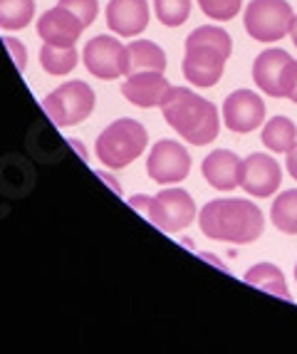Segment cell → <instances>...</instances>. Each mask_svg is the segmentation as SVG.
<instances>
[{
	"label": "cell",
	"instance_id": "6da1fadb",
	"mask_svg": "<svg viewBox=\"0 0 297 354\" xmlns=\"http://www.w3.org/2000/svg\"><path fill=\"white\" fill-rule=\"evenodd\" d=\"M198 225L208 241L250 245L262 236L265 216L248 198H213L198 211Z\"/></svg>",
	"mask_w": 297,
	"mask_h": 354
},
{
	"label": "cell",
	"instance_id": "7a4b0ae2",
	"mask_svg": "<svg viewBox=\"0 0 297 354\" xmlns=\"http://www.w3.org/2000/svg\"><path fill=\"white\" fill-rule=\"evenodd\" d=\"M166 124L176 131L184 142L193 147H206L215 142L220 129L218 109L208 100L191 92L189 87H169L159 104Z\"/></svg>",
	"mask_w": 297,
	"mask_h": 354
},
{
	"label": "cell",
	"instance_id": "3957f363",
	"mask_svg": "<svg viewBox=\"0 0 297 354\" xmlns=\"http://www.w3.org/2000/svg\"><path fill=\"white\" fill-rule=\"evenodd\" d=\"M233 53V40L226 30L218 25H201L186 37L184 72L186 82L196 84V87H213L220 82L226 62Z\"/></svg>",
	"mask_w": 297,
	"mask_h": 354
},
{
	"label": "cell",
	"instance_id": "277c9868",
	"mask_svg": "<svg viewBox=\"0 0 297 354\" xmlns=\"http://www.w3.org/2000/svg\"><path fill=\"white\" fill-rule=\"evenodd\" d=\"M129 206L164 233H178L196 221V203L184 189H164L156 196L137 194L129 198Z\"/></svg>",
	"mask_w": 297,
	"mask_h": 354
},
{
	"label": "cell",
	"instance_id": "5b68a950",
	"mask_svg": "<svg viewBox=\"0 0 297 354\" xmlns=\"http://www.w3.org/2000/svg\"><path fill=\"white\" fill-rule=\"evenodd\" d=\"M148 144L144 124L137 119H117L97 136L95 151L97 159L109 169H124L131 161H137Z\"/></svg>",
	"mask_w": 297,
	"mask_h": 354
},
{
	"label": "cell",
	"instance_id": "8992f818",
	"mask_svg": "<svg viewBox=\"0 0 297 354\" xmlns=\"http://www.w3.org/2000/svg\"><path fill=\"white\" fill-rule=\"evenodd\" d=\"M95 89L82 80H72L52 89L42 100V109L50 117V122H55V127H75L82 124L95 112Z\"/></svg>",
	"mask_w": 297,
	"mask_h": 354
},
{
	"label": "cell",
	"instance_id": "52a82bcc",
	"mask_svg": "<svg viewBox=\"0 0 297 354\" xmlns=\"http://www.w3.org/2000/svg\"><path fill=\"white\" fill-rule=\"evenodd\" d=\"M295 15L287 0H250L243 12V25L256 42H278L292 30Z\"/></svg>",
	"mask_w": 297,
	"mask_h": 354
},
{
	"label": "cell",
	"instance_id": "ba28073f",
	"mask_svg": "<svg viewBox=\"0 0 297 354\" xmlns=\"http://www.w3.org/2000/svg\"><path fill=\"white\" fill-rule=\"evenodd\" d=\"M297 77V59L282 48H267L253 62V82L275 100H287Z\"/></svg>",
	"mask_w": 297,
	"mask_h": 354
},
{
	"label": "cell",
	"instance_id": "9c48e42d",
	"mask_svg": "<svg viewBox=\"0 0 297 354\" xmlns=\"http://www.w3.org/2000/svg\"><path fill=\"white\" fill-rule=\"evenodd\" d=\"M84 67L89 75L99 77V80H117L124 77L129 70V55H126V45L112 35H97L84 45Z\"/></svg>",
	"mask_w": 297,
	"mask_h": 354
},
{
	"label": "cell",
	"instance_id": "30bf717a",
	"mask_svg": "<svg viewBox=\"0 0 297 354\" xmlns=\"http://www.w3.org/2000/svg\"><path fill=\"white\" fill-rule=\"evenodd\" d=\"M191 171V156L184 144L161 139L151 147L146 159V174L156 183H178Z\"/></svg>",
	"mask_w": 297,
	"mask_h": 354
},
{
	"label": "cell",
	"instance_id": "8fae6325",
	"mask_svg": "<svg viewBox=\"0 0 297 354\" xmlns=\"http://www.w3.org/2000/svg\"><path fill=\"white\" fill-rule=\"evenodd\" d=\"M223 122L236 134H250L265 122V102L253 89H236L223 102Z\"/></svg>",
	"mask_w": 297,
	"mask_h": 354
},
{
	"label": "cell",
	"instance_id": "7c38bea8",
	"mask_svg": "<svg viewBox=\"0 0 297 354\" xmlns=\"http://www.w3.org/2000/svg\"><path fill=\"white\" fill-rule=\"evenodd\" d=\"M282 183V166L262 151L250 153L243 159V174H240V189H245L256 198H267L280 189Z\"/></svg>",
	"mask_w": 297,
	"mask_h": 354
},
{
	"label": "cell",
	"instance_id": "4fadbf2b",
	"mask_svg": "<svg viewBox=\"0 0 297 354\" xmlns=\"http://www.w3.org/2000/svg\"><path fill=\"white\" fill-rule=\"evenodd\" d=\"M84 30V23L65 6H55L48 12H42L37 20V35L52 45H75Z\"/></svg>",
	"mask_w": 297,
	"mask_h": 354
},
{
	"label": "cell",
	"instance_id": "5bb4252c",
	"mask_svg": "<svg viewBox=\"0 0 297 354\" xmlns=\"http://www.w3.org/2000/svg\"><path fill=\"white\" fill-rule=\"evenodd\" d=\"M203 178L208 186L215 191H233L240 186V174H243V159L228 149H215L203 159L201 164Z\"/></svg>",
	"mask_w": 297,
	"mask_h": 354
},
{
	"label": "cell",
	"instance_id": "9a60e30c",
	"mask_svg": "<svg viewBox=\"0 0 297 354\" xmlns=\"http://www.w3.org/2000/svg\"><path fill=\"white\" fill-rule=\"evenodd\" d=\"M169 87L171 84L164 77V72H134V75H126V80L122 82V95L131 104L142 106V109H151V106L161 104Z\"/></svg>",
	"mask_w": 297,
	"mask_h": 354
},
{
	"label": "cell",
	"instance_id": "2e32d148",
	"mask_svg": "<svg viewBox=\"0 0 297 354\" xmlns=\"http://www.w3.org/2000/svg\"><path fill=\"white\" fill-rule=\"evenodd\" d=\"M107 25L117 35H139L148 25V3L146 0H109Z\"/></svg>",
	"mask_w": 297,
	"mask_h": 354
},
{
	"label": "cell",
	"instance_id": "e0dca14e",
	"mask_svg": "<svg viewBox=\"0 0 297 354\" xmlns=\"http://www.w3.org/2000/svg\"><path fill=\"white\" fill-rule=\"evenodd\" d=\"M245 283L262 290V292H267V295L280 297V300H287V302L292 300L290 288H287V280H285V272L280 270L278 266H273V263H258V266L248 268V272H245Z\"/></svg>",
	"mask_w": 297,
	"mask_h": 354
},
{
	"label": "cell",
	"instance_id": "ac0fdd59",
	"mask_svg": "<svg viewBox=\"0 0 297 354\" xmlns=\"http://www.w3.org/2000/svg\"><path fill=\"white\" fill-rule=\"evenodd\" d=\"M126 55H129V70H126V75L166 70V53L156 42H148V40L131 42L129 48H126Z\"/></svg>",
	"mask_w": 297,
	"mask_h": 354
},
{
	"label": "cell",
	"instance_id": "d6986e66",
	"mask_svg": "<svg viewBox=\"0 0 297 354\" xmlns=\"http://www.w3.org/2000/svg\"><path fill=\"white\" fill-rule=\"evenodd\" d=\"M260 142L265 144L270 151L275 153H287L297 144V127L290 117H273L265 122L260 134Z\"/></svg>",
	"mask_w": 297,
	"mask_h": 354
},
{
	"label": "cell",
	"instance_id": "ffe728a7",
	"mask_svg": "<svg viewBox=\"0 0 297 354\" xmlns=\"http://www.w3.org/2000/svg\"><path fill=\"white\" fill-rule=\"evenodd\" d=\"M40 65L48 75H67L77 67V50L75 45H52L45 42L40 50Z\"/></svg>",
	"mask_w": 297,
	"mask_h": 354
},
{
	"label": "cell",
	"instance_id": "44dd1931",
	"mask_svg": "<svg viewBox=\"0 0 297 354\" xmlns=\"http://www.w3.org/2000/svg\"><path fill=\"white\" fill-rule=\"evenodd\" d=\"M270 221L280 233L297 236V189L282 191L270 206Z\"/></svg>",
	"mask_w": 297,
	"mask_h": 354
},
{
	"label": "cell",
	"instance_id": "7402d4cb",
	"mask_svg": "<svg viewBox=\"0 0 297 354\" xmlns=\"http://www.w3.org/2000/svg\"><path fill=\"white\" fill-rule=\"evenodd\" d=\"M35 15V0H0V28L23 30Z\"/></svg>",
	"mask_w": 297,
	"mask_h": 354
},
{
	"label": "cell",
	"instance_id": "603a6c76",
	"mask_svg": "<svg viewBox=\"0 0 297 354\" xmlns=\"http://www.w3.org/2000/svg\"><path fill=\"white\" fill-rule=\"evenodd\" d=\"M154 10L159 23H164L166 28H178L189 20L191 0H154Z\"/></svg>",
	"mask_w": 297,
	"mask_h": 354
},
{
	"label": "cell",
	"instance_id": "cb8c5ba5",
	"mask_svg": "<svg viewBox=\"0 0 297 354\" xmlns=\"http://www.w3.org/2000/svg\"><path fill=\"white\" fill-rule=\"evenodd\" d=\"M198 8L203 10V15H208L215 23H226L240 12L243 0H198Z\"/></svg>",
	"mask_w": 297,
	"mask_h": 354
},
{
	"label": "cell",
	"instance_id": "d4e9b609",
	"mask_svg": "<svg viewBox=\"0 0 297 354\" xmlns=\"http://www.w3.org/2000/svg\"><path fill=\"white\" fill-rule=\"evenodd\" d=\"M59 6L70 8L84 23V28H89L97 20V15H99V3L97 0H59Z\"/></svg>",
	"mask_w": 297,
	"mask_h": 354
},
{
	"label": "cell",
	"instance_id": "484cf974",
	"mask_svg": "<svg viewBox=\"0 0 297 354\" xmlns=\"http://www.w3.org/2000/svg\"><path fill=\"white\" fill-rule=\"evenodd\" d=\"M3 42H6L10 57L15 59V67H18L20 72H25V62H28V50H25V45L18 37H3Z\"/></svg>",
	"mask_w": 297,
	"mask_h": 354
},
{
	"label": "cell",
	"instance_id": "4316f807",
	"mask_svg": "<svg viewBox=\"0 0 297 354\" xmlns=\"http://www.w3.org/2000/svg\"><path fill=\"white\" fill-rule=\"evenodd\" d=\"M285 156H287V174L297 181V144L285 153Z\"/></svg>",
	"mask_w": 297,
	"mask_h": 354
},
{
	"label": "cell",
	"instance_id": "83f0119b",
	"mask_svg": "<svg viewBox=\"0 0 297 354\" xmlns=\"http://www.w3.org/2000/svg\"><path fill=\"white\" fill-rule=\"evenodd\" d=\"M97 176L104 178V181H107L109 186H112V189L117 191V194H119V191H122V189H119V186H117V178H114V176H109V174H104V171H97Z\"/></svg>",
	"mask_w": 297,
	"mask_h": 354
},
{
	"label": "cell",
	"instance_id": "f1b7e54d",
	"mask_svg": "<svg viewBox=\"0 0 297 354\" xmlns=\"http://www.w3.org/2000/svg\"><path fill=\"white\" fill-rule=\"evenodd\" d=\"M290 37H292V42H295V48H297V15H295V23H292Z\"/></svg>",
	"mask_w": 297,
	"mask_h": 354
},
{
	"label": "cell",
	"instance_id": "f546056e",
	"mask_svg": "<svg viewBox=\"0 0 297 354\" xmlns=\"http://www.w3.org/2000/svg\"><path fill=\"white\" fill-rule=\"evenodd\" d=\"M287 100L297 104V77H295V84H292V92H290V97H287Z\"/></svg>",
	"mask_w": 297,
	"mask_h": 354
},
{
	"label": "cell",
	"instance_id": "4dcf8cb0",
	"mask_svg": "<svg viewBox=\"0 0 297 354\" xmlns=\"http://www.w3.org/2000/svg\"><path fill=\"white\" fill-rule=\"evenodd\" d=\"M295 280H297V266H295Z\"/></svg>",
	"mask_w": 297,
	"mask_h": 354
}]
</instances>
